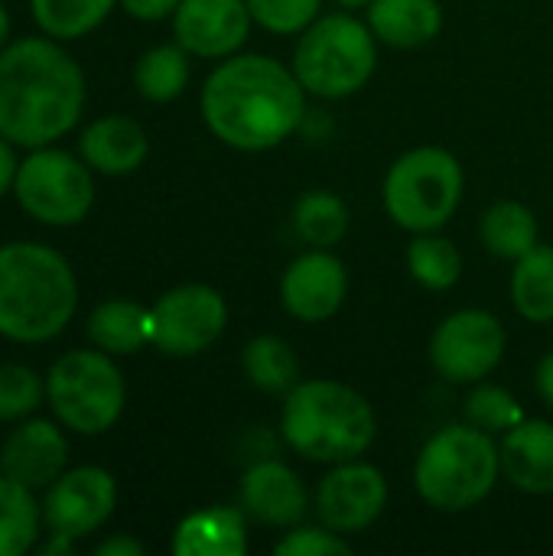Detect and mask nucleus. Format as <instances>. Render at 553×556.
<instances>
[{
	"instance_id": "1",
	"label": "nucleus",
	"mask_w": 553,
	"mask_h": 556,
	"mask_svg": "<svg viewBox=\"0 0 553 556\" xmlns=\"http://www.w3.org/2000/svg\"><path fill=\"white\" fill-rule=\"evenodd\" d=\"M85 111V72L52 36H20L0 52V137L36 150L62 140Z\"/></svg>"
},
{
	"instance_id": "2",
	"label": "nucleus",
	"mask_w": 553,
	"mask_h": 556,
	"mask_svg": "<svg viewBox=\"0 0 553 556\" xmlns=\"http://www.w3.org/2000/svg\"><path fill=\"white\" fill-rule=\"evenodd\" d=\"M202 121L235 150H271L303 127V85L271 55H228L202 85Z\"/></svg>"
},
{
	"instance_id": "3",
	"label": "nucleus",
	"mask_w": 553,
	"mask_h": 556,
	"mask_svg": "<svg viewBox=\"0 0 553 556\" xmlns=\"http://www.w3.org/2000/svg\"><path fill=\"white\" fill-rule=\"evenodd\" d=\"M78 309V280L65 254L39 241L0 244V336L42 345L65 332Z\"/></svg>"
},
{
	"instance_id": "4",
	"label": "nucleus",
	"mask_w": 553,
	"mask_h": 556,
	"mask_svg": "<svg viewBox=\"0 0 553 556\" xmlns=\"http://www.w3.org/2000/svg\"><path fill=\"white\" fill-rule=\"evenodd\" d=\"M284 440L310 463L339 466L359 459L375 440V410L349 384L297 381L280 414Z\"/></svg>"
},
{
	"instance_id": "5",
	"label": "nucleus",
	"mask_w": 553,
	"mask_h": 556,
	"mask_svg": "<svg viewBox=\"0 0 553 556\" xmlns=\"http://www.w3.org/2000/svg\"><path fill=\"white\" fill-rule=\"evenodd\" d=\"M499 472L502 456L492 433L456 424L424 443L414 466V485L437 511H469L492 495Z\"/></svg>"
},
{
	"instance_id": "6",
	"label": "nucleus",
	"mask_w": 553,
	"mask_h": 556,
	"mask_svg": "<svg viewBox=\"0 0 553 556\" xmlns=\"http://www.w3.org/2000/svg\"><path fill=\"white\" fill-rule=\"evenodd\" d=\"M46 404L68 433L101 437L121 420L127 384L108 352L72 349L46 371Z\"/></svg>"
},
{
	"instance_id": "7",
	"label": "nucleus",
	"mask_w": 553,
	"mask_h": 556,
	"mask_svg": "<svg viewBox=\"0 0 553 556\" xmlns=\"http://www.w3.org/2000/svg\"><path fill=\"white\" fill-rule=\"evenodd\" d=\"M378 62L375 33L349 13L316 16L293 52V75L316 98H349L372 78Z\"/></svg>"
},
{
	"instance_id": "8",
	"label": "nucleus",
	"mask_w": 553,
	"mask_h": 556,
	"mask_svg": "<svg viewBox=\"0 0 553 556\" xmlns=\"http://www.w3.org/2000/svg\"><path fill=\"white\" fill-rule=\"evenodd\" d=\"M385 212L404 231L427 235L443 228L463 199V166L440 147L404 153L385 176Z\"/></svg>"
},
{
	"instance_id": "9",
	"label": "nucleus",
	"mask_w": 553,
	"mask_h": 556,
	"mask_svg": "<svg viewBox=\"0 0 553 556\" xmlns=\"http://www.w3.org/2000/svg\"><path fill=\"white\" fill-rule=\"evenodd\" d=\"M95 169L59 150V147H36L26 160H20L13 195L20 208L49 228H72L88 218L95 205Z\"/></svg>"
},
{
	"instance_id": "10",
	"label": "nucleus",
	"mask_w": 553,
	"mask_h": 556,
	"mask_svg": "<svg viewBox=\"0 0 553 556\" xmlns=\"http://www.w3.org/2000/svg\"><path fill=\"white\" fill-rule=\"evenodd\" d=\"M225 323L228 306L218 290L205 283H183L150 306V345L173 358H192L212 349L225 332Z\"/></svg>"
},
{
	"instance_id": "11",
	"label": "nucleus",
	"mask_w": 553,
	"mask_h": 556,
	"mask_svg": "<svg viewBox=\"0 0 553 556\" xmlns=\"http://www.w3.org/2000/svg\"><path fill=\"white\" fill-rule=\"evenodd\" d=\"M505 355V329L486 309H460L447 316L430 339V362L453 384L489 378Z\"/></svg>"
},
{
	"instance_id": "12",
	"label": "nucleus",
	"mask_w": 553,
	"mask_h": 556,
	"mask_svg": "<svg viewBox=\"0 0 553 556\" xmlns=\"http://www.w3.org/2000/svg\"><path fill=\"white\" fill-rule=\"evenodd\" d=\"M117 505V482L101 466H75L65 469L42 498V525L55 534H68L75 541L95 534Z\"/></svg>"
},
{
	"instance_id": "13",
	"label": "nucleus",
	"mask_w": 553,
	"mask_h": 556,
	"mask_svg": "<svg viewBox=\"0 0 553 556\" xmlns=\"http://www.w3.org/2000/svg\"><path fill=\"white\" fill-rule=\"evenodd\" d=\"M388 505V482L381 469L349 459L339 463L316 489V515L336 534H362Z\"/></svg>"
},
{
	"instance_id": "14",
	"label": "nucleus",
	"mask_w": 553,
	"mask_h": 556,
	"mask_svg": "<svg viewBox=\"0 0 553 556\" xmlns=\"http://www.w3.org/2000/svg\"><path fill=\"white\" fill-rule=\"evenodd\" d=\"M251 20L248 0H179L173 33L189 55L228 59L244 46Z\"/></svg>"
},
{
	"instance_id": "15",
	"label": "nucleus",
	"mask_w": 553,
	"mask_h": 556,
	"mask_svg": "<svg viewBox=\"0 0 553 556\" xmlns=\"http://www.w3.org/2000/svg\"><path fill=\"white\" fill-rule=\"evenodd\" d=\"M349 293L345 267L326 248H313L300 254L280 280V303L300 323H326L332 319Z\"/></svg>"
},
{
	"instance_id": "16",
	"label": "nucleus",
	"mask_w": 553,
	"mask_h": 556,
	"mask_svg": "<svg viewBox=\"0 0 553 556\" xmlns=\"http://www.w3.org/2000/svg\"><path fill=\"white\" fill-rule=\"evenodd\" d=\"M59 420L26 417L0 446V472L29 492L49 489L68 469V437Z\"/></svg>"
},
{
	"instance_id": "17",
	"label": "nucleus",
	"mask_w": 553,
	"mask_h": 556,
	"mask_svg": "<svg viewBox=\"0 0 553 556\" xmlns=\"http://www.w3.org/2000/svg\"><path fill=\"white\" fill-rule=\"evenodd\" d=\"M241 511L267 528H297L310 511V495L300 476L277 463L261 459L241 479Z\"/></svg>"
},
{
	"instance_id": "18",
	"label": "nucleus",
	"mask_w": 553,
	"mask_h": 556,
	"mask_svg": "<svg viewBox=\"0 0 553 556\" xmlns=\"http://www.w3.org/2000/svg\"><path fill=\"white\" fill-rule=\"evenodd\" d=\"M81 160L101 176H130L150 153L147 130L124 114H104L91 121L78 140Z\"/></svg>"
},
{
	"instance_id": "19",
	"label": "nucleus",
	"mask_w": 553,
	"mask_h": 556,
	"mask_svg": "<svg viewBox=\"0 0 553 556\" xmlns=\"http://www.w3.org/2000/svg\"><path fill=\"white\" fill-rule=\"evenodd\" d=\"M502 476L528 492L553 495V427L548 420H521L502 440Z\"/></svg>"
},
{
	"instance_id": "20",
	"label": "nucleus",
	"mask_w": 553,
	"mask_h": 556,
	"mask_svg": "<svg viewBox=\"0 0 553 556\" xmlns=\"http://www.w3.org/2000/svg\"><path fill=\"white\" fill-rule=\"evenodd\" d=\"M176 556H244L248 528L238 508H202L179 521L173 534Z\"/></svg>"
},
{
	"instance_id": "21",
	"label": "nucleus",
	"mask_w": 553,
	"mask_h": 556,
	"mask_svg": "<svg viewBox=\"0 0 553 556\" xmlns=\"http://www.w3.org/2000/svg\"><path fill=\"white\" fill-rule=\"evenodd\" d=\"M368 26L375 39L394 49H417L440 36L443 10L437 0H372Z\"/></svg>"
},
{
	"instance_id": "22",
	"label": "nucleus",
	"mask_w": 553,
	"mask_h": 556,
	"mask_svg": "<svg viewBox=\"0 0 553 556\" xmlns=\"http://www.w3.org/2000/svg\"><path fill=\"white\" fill-rule=\"evenodd\" d=\"M88 339L108 355H134L150 345V309L134 300H104L88 316Z\"/></svg>"
},
{
	"instance_id": "23",
	"label": "nucleus",
	"mask_w": 553,
	"mask_h": 556,
	"mask_svg": "<svg viewBox=\"0 0 553 556\" xmlns=\"http://www.w3.org/2000/svg\"><path fill=\"white\" fill-rule=\"evenodd\" d=\"M512 303L528 323H553V248L535 244L515 261Z\"/></svg>"
},
{
	"instance_id": "24",
	"label": "nucleus",
	"mask_w": 553,
	"mask_h": 556,
	"mask_svg": "<svg viewBox=\"0 0 553 556\" xmlns=\"http://www.w3.org/2000/svg\"><path fill=\"white\" fill-rule=\"evenodd\" d=\"M482 244L502 261H518L538 244V218L521 202H499L482 215Z\"/></svg>"
},
{
	"instance_id": "25",
	"label": "nucleus",
	"mask_w": 553,
	"mask_h": 556,
	"mask_svg": "<svg viewBox=\"0 0 553 556\" xmlns=\"http://www.w3.org/2000/svg\"><path fill=\"white\" fill-rule=\"evenodd\" d=\"M42 508L33 492L0 472V556L29 554L39 541Z\"/></svg>"
},
{
	"instance_id": "26",
	"label": "nucleus",
	"mask_w": 553,
	"mask_h": 556,
	"mask_svg": "<svg viewBox=\"0 0 553 556\" xmlns=\"http://www.w3.org/2000/svg\"><path fill=\"white\" fill-rule=\"evenodd\" d=\"M186 81H189V52L179 42L153 46L137 59L134 85H137L140 98H147L153 104L176 101L186 91Z\"/></svg>"
},
{
	"instance_id": "27",
	"label": "nucleus",
	"mask_w": 553,
	"mask_h": 556,
	"mask_svg": "<svg viewBox=\"0 0 553 556\" xmlns=\"http://www.w3.org/2000/svg\"><path fill=\"white\" fill-rule=\"evenodd\" d=\"M114 7L117 0H29L36 26L59 42L95 33Z\"/></svg>"
},
{
	"instance_id": "28",
	"label": "nucleus",
	"mask_w": 553,
	"mask_h": 556,
	"mask_svg": "<svg viewBox=\"0 0 553 556\" xmlns=\"http://www.w3.org/2000/svg\"><path fill=\"white\" fill-rule=\"evenodd\" d=\"M241 365L248 381L264 394H287L297 384V371H300L293 349L277 336L251 339L241 352Z\"/></svg>"
},
{
	"instance_id": "29",
	"label": "nucleus",
	"mask_w": 553,
	"mask_h": 556,
	"mask_svg": "<svg viewBox=\"0 0 553 556\" xmlns=\"http://www.w3.org/2000/svg\"><path fill=\"white\" fill-rule=\"evenodd\" d=\"M345 228H349V208L336 192L313 189L297 199L293 231L300 235V241H306L313 248H332L342 241Z\"/></svg>"
},
{
	"instance_id": "30",
	"label": "nucleus",
	"mask_w": 553,
	"mask_h": 556,
	"mask_svg": "<svg viewBox=\"0 0 553 556\" xmlns=\"http://www.w3.org/2000/svg\"><path fill=\"white\" fill-rule=\"evenodd\" d=\"M407 270L427 290H450L463 274V257L450 238L433 231L417 235L407 248Z\"/></svg>"
},
{
	"instance_id": "31",
	"label": "nucleus",
	"mask_w": 553,
	"mask_h": 556,
	"mask_svg": "<svg viewBox=\"0 0 553 556\" xmlns=\"http://www.w3.org/2000/svg\"><path fill=\"white\" fill-rule=\"evenodd\" d=\"M46 397V381L20 362L0 365V424H20L36 414Z\"/></svg>"
},
{
	"instance_id": "32",
	"label": "nucleus",
	"mask_w": 553,
	"mask_h": 556,
	"mask_svg": "<svg viewBox=\"0 0 553 556\" xmlns=\"http://www.w3.org/2000/svg\"><path fill=\"white\" fill-rule=\"evenodd\" d=\"M466 420L486 433H508L515 424L525 420L518 401L499 388V384H479L469 397H466Z\"/></svg>"
},
{
	"instance_id": "33",
	"label": "nucleus",
	"mask_w": 553,
	"mask_h": 556,
	"mask_svg": "<svg viewBox=\"0 0 553 556\" xmlns=\"http://www.w3.org/2000/svg\"><path fill=\"white\" fill-rule=\"evenodd\" d=\"M319 7L323 0H248L254 23L277 36L303 33L319 16Z\"/></svg>"
},
{
	"instance_id": "34",
	"label": "nucleus",
	"mask_w": 553,
	"mask_h": 556,
	"mask_svg": "<svg viewBox=\"0 0 553 556\" xmlns=\"http://www.w3.org/2000/svg\"><path fill=\"white\" fill-rule=\"evenodd\" d=\"M277 556H349L352 547L345 544L342 534L329 531L326 525L323 528H293L287 531V538L274 547Z\"/></svg>"
},
{
	"instance_id": "35",
	"label": "nucleus",
	"mask_w": 553,
	"mask_h": 556,
	"mask_svg": "<svg viewBox=\"0 0 553 556\" xmlns=\"http://www.w3.org/2000/svg\"><path fill=\"white\" fill-rule=\"evenodd\" d=\"M121 10L134 20H143V23H156V20H166L176 13L179 0H117Z\"/></svg>"
},
{
	"instance_id": "36",
	"label": "nucleus",
	"mask_w": 553,
	"mask_h": 556,
	"mask_svg": "<svg viewBox=\"0 0 553 556\" xmlns=\"http://www.w3.org/2000/svg\"><path fill=\"white\" fill-rule=\"evenodd\" d=\"M16 169H20V160H16V147L0 137V199L13 192V182H16Z\"/></svg>"
},
{
	"instance_id": "37",
	"label": "nucleus",
	"mask_w": 553,
	"mask_h": 556,
	"mask_svg": "<svg viewBox=\"0 0 553 556\" xmlns=\"http://www.w3.org/2000/svg\"><path fill=\"white\" fill-rule=\"evenodd\" d=\"M95 554L98 556H143V544H140V541H134V538H124V534H117V538H108V541H101V544L95 547Z\"/></svg>"
},
{
	"instance_id": "38",
	"label": "nucleus",
	"mask_w": 553,
	"mask_h": 556,
	"mask_svg": "<svg viewBox=\"0 0 553 556\" xmlns=\"http://www.w3.org/2000/svg\"><path fill=\"white\" fill-rule=\"evenodd\" d=\"M75 547H78V541H75V538L49 531V541H46V544H39V554L42 556H72L75 554Z\"/></svg>"
},
{
	"instance_id": "39",
	"label": "nucleus",
	"mask_w": 553,
	"mask_h": 556,
	"mask_svg": "<svg viewBox=\"0 0 553 556\" xmlns=\"http://www.w3.org/2000/svg\"><path fill=\"white\" fill-rule=\"evenodd\" d=\"M538 394L544 397V404L553 410V352L551 355H544L541 358V365H538Z\"/></svg>"
},
{
	"instance_id": "40",
	"label": "nucleus",
	"mask_w": 553,
	"mask_h": 556,
	"mask_svg": "<svg viewBox=\"0 0 553 556\" xmlns=\"http://www.w3.org/2000/svg\"><path fill=\"white\" fill-rule=\"evenodd\" d=\"M10 29H13V23H10V10L0 3V52L10 46Z\"/></svg>"
},
{
	"instance_id": "41",
	"label": "nucleus",
	"mask_w": 553,
	"mask_h": 556,
	"mask_svg": "<svg viewBox=\"0 0 553 556\" xmlns=\"http://www.w3.org/2000/svg\"><path fill=\"white\" fill-rule=\"evenodd\" d=\"M342 7H349V10H359V7H368L372 0H339Z\"/></svg>"
}]
</instances>
